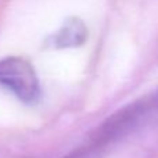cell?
<instances>
[{"label":"cell","instance_id":"obj_1","mask_svg":"<svg viewBox=\"0 0 158 158\" xmlns=\"http://www.w3.org/2000/svg\"><path fill=\"white\" fill-rule=\"evenodd\" d=\"M158 110V93L146 96L122 107L108 117L94 132L90 140L108 148L143 125Z\"/></svg>","mask_w":158,"mask_h":158},{"label":"cell","instance_id":"obj_2","mask_svg":"<svg viewBox=\"0 0 158 158\" xmlns=\"http://www.w3.org/2000/svg\"><path fill=\"white\" fill-rule=\"evenodd\" d=\"M0 86L28 106L40 100L42 90L38 74L32 64L22 57L10 56L0 60Z\"/></svg>","mask_w":158,"mask_h":158},{"label":"cell","instance_id":"obj_3","mask_svg":"<svg viewBox=\"0 0 158 158\" xmlns=\"http://www.w3.org/2000/svg\"><path fill=\"white\" fill-rule=\"evenodd\" d=\"M87 39V28L81 18L71 17L65 19L61 28L50 36L49 44L54 49L79 47L85 44Z\"/></svg>","mask_w":158,"mask_h":158},{"label":"cell","instance_id":"obj_4","mask_svg":"<svg viewBox=\"0 0 158 158\" xmlns=\"http://www.w3.org/2000/svg\"><path fill=\"white\" fill-rule=\"evenodd\" d=\"M107 148L104 146L94 143L92 140L86 143V144L81 146V147L75 148L74 151L68 153L67 156H64L63 158H103L104 153Z\"/></svg>","mask_w":158,"mask_h":158}]
</instances>
